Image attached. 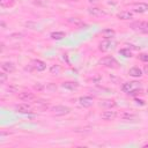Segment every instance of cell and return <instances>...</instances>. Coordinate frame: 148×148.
Listing matches in <instances>:
<instances>
[{"mask_svg":"<svg viewBox=\"0 0 148 148\" xmlns=\"http://www.w3.org/2000/svg\"><path fill=\"white\" fill-rule=\"evenodd\" d=\"M121 90L128 95H138L141 92V83L138 81H130V82H125L121 86Z\"/></svg>","mask_w":148,"mask_h":148,"instance_id":"1","label":"cell"},{"mask_svg":"<svg viewBox=\"0 0 148 148\" xmlns=\"http://www.w3.org/2000/svg\"><path fill=\"white\" fill-rule=\"evenodd\" d=\"M130 28H132L135 31L139 32H148V22L146 21H135L130 24Z\"/></svg>","mask_w":148,"mask_h":148,"instance_id":"2","label":"cell"},{"mask_svg":"<svg viewBox=\"0 0 148 148\" xmlns=\"http://www.w3.org/2000/svg\"><path fill=\"white\" fill-rule=\"evenodd\" d=\"M98 64L102 65V66H105V67H111V68H116L118 66V61L113 57H111V56H108V57L102 58L98 61Z\"/></svg>","mask_w":148,"mask_h":148,"instance_id":"3","label":"cell"},{"mask_svg":"<svg viewBox=\"0 0 148 148\" xmlns=\"http://www.w3.org/2000/svg\"><path fill=\"white\" fill-rule=\"evenodd\" d=\"M51 111L56 116H65L71 112V108H68L66 105H56V106L51 108Z\"/></svg>","mask_w":148,"mask_h":148,"instance_id":"4","label":"cell"},{"mask_svg":"<svg viewBox=\"0 0 148 148\" xmlns=\"http://www.w3.org/2000/svg\"><path fill=\"white\" fill-rule=\"evenodd\" d=\"M79 104L83 108H90L94 104V98L90 96H81L79 98Z\"/></svg>","mask_w":148,"mask_h":148,"instance_id":"5","label":"cell"},{"mask_svg":"<svg viewBox=\"0 0 148 148\" xmlns=\"http://www.w3.org/2000/svg\"><path fill=\"white\" fill-rule=\"evenodd\" d=\"M133 12L135 13H139V14H142V13H146L148 10V3L146 2H138V3H134L133 7H132Z\"/></svg>","mask_w":148,"mask_h":148,"instance_id":"6","label":"cell"},{"mask_svg":"<svg viewBox=\"0 0 148 148\" xmlns=\"http://www.w3.org/2000/svg\"><path fill=\"white\" fill-rule=\"evenodd\" d=\"M18 99H21L23 102H31L35 99V94L30 92V91H22L18 94Z\"/></svg>","mask_w":148,"mask_h":148,"instance_id":"7","label":"cell"},{"mask_svg":"<svg viewBox=\"0 0 148 148\" xmlns=\"http://www.w3.org/2000/svg\"><path fill=\"white\" fill-rule=\"evenodd\" d=\"M101 117H102V119H104V120H106V121L114 120V119L117 118V112L113 111V110H111V109H109L108 111H104V112L101 114Z\"/></svg>","mask_w":148,"mask_h":148,"instance_id":"8","label":"cell"},{"mask_svg":"<svg viewBox=\"0 0 148 148\" xmlns=\"http://www.w3.org/2000/svg\"><path fill=\"white\" fill-rule=\"evenodd\" d=\"M113 47V42H111L110 39H105L103 40L102 43H99V46H98V50L102 51V52H106L109 51L110 49Z\"/></svg>","mask_w":148,"mask_h":148,"instance_id":"9","label":"cell"},{"mask_svg":"<svg viewBox=\"0 0 148 148\" xmlns=\"http://www.w3.org/2000/svg\"><path fill=\"white\" fill-rule=\"evenodd\" d=\"M15 110L18 113H29L31 111V106L28 103H21V104L15 106Z\"/></svg>","mask_w":148,"mask_h":148,"instance_id":"10","label":"cell"},{"mask_svg":"<svg viewBox=\"0 0 148 148\" xmlns=\"http://www.w3.org/2000/svg\"><path fill=\"white\" fill-rule=\"evenodd\" d=\"M88 13H89L90 15H92V16H96V17H98V16H102V15H105V14H106L104 9L98 8V7H90V8H88Z\"/></svg>","mask_w":148,"mask_h":148,"instance_id":"11","label":"cell"},{"mask_svg":"<svg viewBox=\"0 0 148 148\" xmlns=\"http://www.w3.org/2000/svg\"><path fill=\"white\" fill-rule=\"evenodd\" d=\"M1 69H2L3 72H6V73L10 74V73H13V72L15 71V65H14L13 62L5 61V62L1 64Z\"/></svg>","mask_w":148,"mask_h":148,"instance_id":"12","label":"cell"},{"mask_svg":"<svg viewBox=\"0 0 148 148\" xmlns=\"http://www.w3.org/2000/svg\"><path fill=\"white\" fill-rule=\"evenodd\" d=\"M32 66H34V68H35L37 72H43V71H45V68H46V64H45L44 61L39 60V59L34 60V61H32Z\"/></svg>","mask_w":148,"mask_h":148,"instance_id":"13","label":"cell"},{"mask_svg":"<svg viewBox=\"0 0 148 148\" xmlns=\"http://www.w3.org/2000/svg\"><path fill=\"white\" fill-rule=\"evenodd\" d=\"M98 105H99L101 108H104V109H112V108L117 106V103H116L114 101H112V99H105V101L99 102Z\"/></svg>","mask_w":148,"mask_h":148,"instance_id":"14","label":"cell"},{"mask_svg":"<svg viewBox=\"0 0 148 148\" xmlns=\"http://www.w3.org/2000/svg\"><path fill=\"white\" fill-rule=\"evenodd\" d=\"M121 119L125 121H136L138 116L135 113H132V112H124L121 114Z\"/></svg>","mask_w":148,"mask_h":148,"instance_id":"15","label":"cell"},{"mask_svg":"<svg viewBox=\"0 0 148 148\" xmlns=\"http://www.w3.org/2000/svg\"><path fill=\"white\" fill-rule=\"evenodd\" d=\"M117 17H118L119 20H124V21H126V20H131V18L133 17V13H132V12L123 10V12H120V13L117 14Z\"/></svg>","mask_w":148,"mask_h":148,"instance_id":"16","label":"cell"},{"mask_svg":"<svg viewBox=\"0 0 148 148\" xmlns=\"http://www.w3.org/2000/svg\"><path fill=\"white\" fill-rule=\"evenodd\" d=\"M61 86H62V88H65V89L75 90V89L79 87V83H77V82H74V81H66V82H64Z\"/></svg>","mask_w":148,"mask_h":148,"instance_id":"17","label":"cell"},{"mask_svg":"<svg viewBox=\"0 0 148 148\" xmlns=\"http://www.w3.org/2000/svg\"><path fill=\"white\" fill-rule=\"evenodd\" d=\"M128 74L131 75V76H133V77H140V76H142V69L141 68H139V67H132L130 71H128Z\"/></svg>","mask_w":148,"mask_h":148,"instance_id":"18","label":"cell"},{"mask_svg":"<svg viewBox=\"0 0 148 148\" xmlns=\"http://www.w3.org/2000/svg\"><path fill=\"white\" fill-rule=\"evenodd\" d=\"M68 22L72 23V24H74V25H76L77 28H81V27L84 25V22L81 18H79V17H69L68 18Z\"/></svg>","mask_w":148,"mask_h":148,"instance_id":"19","label":"cell"},{"mask_svg":"<svg viewBox=\"0 0 148 148\" xmlns=\"http://www.w3.org/2000/svg\"><path fill=\"white\" fill-rule=\"evenodd\" d=\"M102 35H103V37H104L105 39H110V38L114 37L116 32H114V30H112V29H104V30L102 31Z\"/></svg>","mask_w":148,"mask_h":148,"instance_id":"20","label":"cell"},{"mask_svg":"<svg viewBox=\"0 0 148 148\" xmlns=\"http://www.w3.org/2000/svg\"><path fill=\"white\" fill-rule=\"evenodd\" d=\"M64 37H65V32H62V31H54V32L51 34V38L56 39V40H60Z\"/></svg>","mask_w":148,"mask_h":148,"instance_id":"21","label":"cell"},{"mask_svg":"<svg viewBox=\"0 0 148 148\" xmlns=\"http://www.w3.org/2000/svg\"><path fill=\"white\" fill-rule=\"evenodd\" d=\"M119 54H121L123 57H125V58H131L132 57V52H131V50L130 49H120L119 50Z\"/></svg>","mask_w":148,"mask_h":148,"instance_id":"22","label":"cell"},{"mask_svg":"<svg viewBox=\"0 0 148 148\" xmlns=\"http://www.w3.org/2000/svg\"><path fill=\"white\" fill-rule=\"evenodd\" d=\"M14 3H15V0H0L1 7H5V8H8V7L13 6Z\"/></svg>","mask_w":148,"mask_h":148,"instance_id":"23","label":"cell"},{"mask_svg":"<svg viewBox=\"0 0 148 148\" xmlns=\"http://www.w3.org/2000/svg\"><path fill=\"white\" fill-rule=\"evenodd\" d=\"M32 2L36 5V6H46L49 0H32Z\"/></svg>","mask_w":148,"mask_h":148,"instance_id":"24","label":"cell"},{"mask_svg":"<svg viewBox=\"0 0 148 148\" xmlns=\"http://www.w3.org/2000/svg\"><path fill=\"white\" fill-rule=\"evenodd\" d=\"M50 72H51L52 74H58V73L60 72V67H59V65H53V66L50 68Z\"/></svg>","mask_w":148,"mask_h":148,"instance_id":"25","label":"cell"},{"mask_svg":"<svg viewBox=\"0 0 148 148\" xmlns=\"http://www.w3.org/2000/svg\"><path fill=\"white\" fill-rule=\"evenodd\" d=\"M6 81H7V73L2 71V72L0 73V83H1V84H3Z\"/></svg>","mask_w":148,"mask_h":148,"instance_id":"26","label":"cell"},{"mask_svg":"<svg viewBox=\"0 0 148 148\" xmlns=\"http://www.w3.org/2000/svg\"><path fill=\"white\" fill-rule=\"evenodd\" d=\"M139 59H140L141 61L147 62V61H148V54H147V53H142V54L139 56Z\"/></svg>","mask_w":148,"mask_h":148,"instance_id":"27","label":"cell"},{"mask_svg":"<svg viewBox=\"0 0 148 148\" xmlns=\"http://www.w3.org/2000/svg\"><path fill=\"white\" fill-rule=\"evenodd\" d=\"M16 90H17V87H16V86H9V87H8V91L12 92V94H13V92H16Z\"/></svg>","mask_w":148,"mask_h":148,"instance_id":"28","label":"cell"},{"mask_svg":"<svg viewBox=\"0 0 148 148\" xmlns=\"http://www.w3.org/2000/svg\"><path fill=\"white\" fill-rule=\"evenodd\" d=\"M34 88H35L36 90H40V89H43V86H42V84H36Z\"/></svg>","mask_w":148,"mask_h":148,"instance_id":"29","label":"cell"},{"mask_svg":"<svg viewBox=\"0 0 148 148\" xmlns=\"http://www.w3.org/2000/svg\"><path fill=\"white\" fill-rule=\"evenodd\" d=\"M97 0H89V2H96Z\"/></svg>","mask_w":148,"mask_h":148,"instance_id":"30","label":"cell"},{"mask_svg":"<svg viewBox=\"0 0 148 148\" xmlns=\"http://www.w3.org/2000/svg\"><path fill=\"white\" fill-rule=\"evenodd\" d=\"M68 1H77V0H68Z\"/></svg>","mask_w":148,"mask_h":148,"instance_id":"31","label":"cell"},{"mask_svg":"<svg viewBox=\"0 0 148 148\" xmlns=\"http://www.w3.org/2000/svg\"><path fill=\"white\" fill-rule=\"evenodd\" d=\"M145 147H148V143H147V145H146V146H145Z\"/></svg>","mask_w":148,"mask_h":148,"instance_id":"32","label":"cell"},{"mask_svg":"<svg viewBox=\"0 0 148 148\" xmlns=\"http://www.w3.org/2000/svg\"><path fill=\"white\" fill-rule=\"evenodd\" d=\"M147 94H148V89H147Z\"/></svg>","mask_w":148,"mask_h":148,"instance_id":"33","label":"cell"}]
</instances>
